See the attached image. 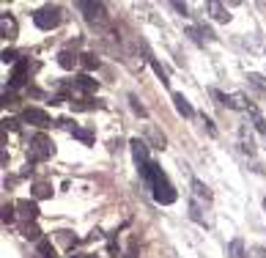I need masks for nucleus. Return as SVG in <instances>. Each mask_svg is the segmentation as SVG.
<instances>
[{
    "label": "nucleus",
    "mask_w": 266,
    "mask_h": 258,
    "mask_svg": "<svg viewBox=\"0 0 266 258\" xmlns=\"http://www.w3.org/2000/svg\"><path fill=\"white\" fill-rule=\"evenodd\" d=\"M74 258H83V256H74ZM85 258H93V256H85Z\"/></svg>",
    "instance_id": "nucleus-31"
},
{
    "label": "nucleus",
    "mask_w": 266,
    "mask_h": 258,
    "mask_svg": "<svg viewBox=\"0 0 266 258\" xmlns=\"http://www.w3.org/2000/svg\"><path fill=\"white\" fill-rule=\"evenodd\" d=\"M176 198H178V192L170 187V182L167 184H162V187H157L154 190V201L157 203H162V206H170V203H176Z\"/></svg>",
    "instance_id": "nucleus-7"
},
{
    "label": "nucleus",
    "mask_w": 266,
    "mask_h": 258,
    "mask_svg": "<svg viewBox=\"0 0 266 258\" xmlns=\"http://www.w3.org/2000/svg\"><path fill=\"white\" fill-rule=\"evenodd\" d=\"M22 234H25V239H36V242H41V231H38L33 222H28V225H25Z\"/></svg>",
    "instance_id": "nucleus-20"
},
{
    "label": "nucleus",
    "mask_w": 266,
    "mask_h": 258,
    "mask_svg": "<svg viewBox=\"0 0 266 258\" xmlns=\"http://www.w3.org/2000/svg\"><path fill=\"white\" fill-rule=\"evenodd\" d=\"M17 58H19V55H17L14 50H3V63H14ZM17 63H19V61H17Z\"/></svg>",
    "instance_id": "nucleus-26"
},
{
    "label": "nucleus",
    "mask_w": 266,
    "mask_h": 258,
    "mask_svg": "<svg viewBox=\"0 0 266 258\" xmlns=\"http://www.w3.org/2000/svg\"><path fill=\"white\" fill-rule=\"evenodd\" d=\"M80 63V58H77L74 53H69V50H63V53H58V66L66 69V72H71V69Z\"/></svg>",
    "instance_id": "nucleus-11"
},
{
    "label": "nucleus",
    "mask_w": 266,
    "mask_h": 258,
    "mask_svg": "<svg viewBox=\"0 0 266 258\" xmlns=\"http://www.w3.org/2000/svg\"><path fill=\"white\" fill-rule=\"evenodd\" d=\"M17 214L22 217V220H28V222H33L38 217V203L36 201H31V198H22V201H17Z\"/></svg>",
    "instance_id": "nucleus-5"
},
{
    "label": "nucleus",
    "mask_w": 266,
    "mask_h": 258,
    "mask_svg": "<svg viewBox=\"0 0 266 258\" xmlns=\"http://www.w3.org/2000/svg\"><path fill=\"white\" fill-rule=\"evenodd\" d=\"M264 209H266V198H264Z\"/></svg>",
    "instance_id": "nucleus-32"
},
{
    "label": "nucleus",
    "mask_w": 266,
    "mask_h": 258,
    "mask_svg": "<svg viewBox=\"0 0 266 258\" xmlns=\"http://www.w3.org/2000/svg\"><path fill=\"white\" fill-rule=\"evenodd\" d=\"M129 107H132V110H135L137 115H145V107L140 105V99H137L135 93H129Z\"/></svg>",
    "instance_id": "nucleus-22"
},
{
    "label": "nucleus",
    "mask_w": 266,
    "mask_h": 258,
    "mask_svg": "<svg viewBox=\"0 0 266 258\" xmlns=\"http://www.w3.org/2000/svg\"><path fill=\"white\" fill-rule=\"evenodd\" d=\"M173 102H176L178 115H184V118H192V115H195V110H192V105L184 99V93H173Z\"/></svg>",
    "instance_id": "nucleus-9"
},
{
    "label": "nucleus",
    "mask_w": 266,
    "mask_h": 258,
    "mask_svg": "<svg viewBox=\"0 0 266 258\" xmlns=\"http://www.w3.org/2000/svg\"><path fill=\"white\" fill-rule=\"evenodd\" d=\"M231 258H244V242L242 239H233V242H231Z\"/></svg>",
    "instance_id": "nucleus-19"
},
{
    "label": "nucleus",
    "mask_w": 266,
    "mask_h": 258,
    "mask_svg": "<svg viewBox=\"0 0 266 258\" xmlns=\"http://www.w3.org/2000/svg\"><path fill=\"white\" fill-rule=\"evenodd\" d=\"M61 242L63 244H71V242L77 244V239H71V236H69V231H61Z\"/></svg>",
    "instance_id": "nucleus-27"
},
{
    "label": "nucleus",
    "mask_w": 266,
    "mask_h": 258,
    "mask_svg": "<svg viewBox=\"0 0 266 258\" xmlns=\"http://www.w3.org/2000/svg\"><path fill=\"white\" fill-rule=\"evenodd\" d=\"M38 256H44V258H55V244L50 242V239H41V242H38Z\"/></svg>",
    "instance_id": "nucleus-18"
},
{
    "label": "nucleus",
    "mask_w": 266,
    "mask_h": 258,
    "mask_svg": "<svg viewBox=\"0 0 266 258\" xmlns=\"http://www.w3.org/2000/svg\"><path fill=\"white\" fill-rule=\"evenodd\" d=\"M3 124H6L8 129H14V132H19V124H17L14 118H6V121H3Z\"/></svg>",
    "instance_id": "nucleus-28"
},
{
    "label": "nucleus",
    "mask_w": 266,
    "mask_h": 258,
    "mask_svg": "<svg viewBox=\"0 0 266 258\" xmlns=\"http://www.w3.org/2000/svg\"><path fill=\"white\" fill-rule=\"evenodd\" d=\"M25 74H28V61H19L14 66V74L8 77V88L14 91V88H22L25 85Z\"/></svg>",
    "instance_id": "nucleus-8"
},
{
    "label": "nucleus",
    "mask_w": 266,
    "mask_h": 258,
    "mask_svg": "<svg viewBox=\"0 0 266 258\" xmlns=\"http://www.w3.org/2000/svg\"><path fill=\"white\" fill-rule=\"evenodd\" d=\"M151 69H154V72H157V77H160L162 83L167 85V74H165V69H162V66H160V63H157V61H151Z\"/></svg>",
    "instance_id": "nucleus-25"
},
{
    "label": "nucleus",
    "mask_w": 266,
    "mask_h": 258,
    "mask_svg": "<svg viewBox=\"0 0 266 258\" xmlns=\"http://www.w3.org/2000/svg\"><path fill=\"white\" fill-rule=\"evenodd\" d=\"M247 110H250V115H252V124H255V129H258L261 135H266V118L258 113V107H255V105H247Z\"/></svg>",
    "instance_id": "nucleus-13"
},
{
    "label": "nucleus",
    "mask_w": 266,
    "mask_h": 258,
    "mask_svg": "<svg viewBox=\"0 0 266 258\" xmlns=\"http://www.w3.org/2000/svg\"><path fill=\"white\" fill-rule=\"evenodd\" d=\"M80 63H83L85 72H93V69H99V58H96V55H91V53H83V55H80Z\"/></svg>",
    "instance_id": "nucleus-15"
},
{
    "label": "nucleus",
    "mask_w": 266,
    "mask_h": 258,
    "mask_svg": "<svg viewBox=\"0 0 266 258\" xmlns=\"http://www.w3.org/2000/svg\"><path fill=\"white\" fill-rule=\"evenodd\" d=\"M129 146H132V157H135L137 167H145L148 162H151V160H148V146H145V140H140V137H132Z\"/></svg>",
    "instance_id": "nucleus-6"
},
{
    "label": "nucleus",
    "mask_w": 266,
    "mask_h": 258,
    "mask_svg": "<svg viewBox=\"0 0 266 258\" xmlns=\"http://www.w3.org/2000/svg\"><path fill=\"white\" fill-rule=\"evenodd\" d=\"M77 8L85 11V19H88V22H105V6H102V3H88V0H83V3H77Z\"/></svg>",
    "instance_id": "nucleus-4"
},
{
    "label": "nucleus",
    "mask_w": 266,
    "mask_h": 258,
    "mask_svg": "<svg viewBox=\"0 0 266 258\" xmlns=\"http://www.w3.org/2000/svg\"><path fill=\"white\" fill-rule=\"evenodd\" d=\"M126 258H135V253H126Z\"/></svg>",
    "instance_id": "nucleus-30"
},
{
    "label": "nucleus",
    "mask_w": 266,
    "mask_h": 258,
    "mask_svg": "<svg viewBox=\"0 0 266 258\" xmlns=\"http://www.w3.org/2000/svg\"><path fill=\"white\" fill-rule=\"evenodd\" d=\"M209 11H212V17L217 19V22H228V19H231V14L225 11L222 3H209Z\"/></svg>",
    "instance_id": "nucleus-14"
},
{
    "label": "nucleus",
    "mask_w": 266,
    "mask_h": 258,
    "mask_svg": "<svg viewBox=\"0 0 266 258\" xmlns=\"http://www.w3.org/2000/svg\"><path fill=\"white\" fill-rule=\"evenodd\" d=\"M212 93H214V99H217L220 105H231V107H236V102H233V99H228L222 91H212Z\"/></svg>",
    "instance_id": "nucleus-23"
},
{
    "label": "nucleus",
    "mask_w": 266,
    "mask_h": 258,
    "mask_svg": "<svg viewBox=\"0 0 266 258\" xmlns=\"http://www.w3.org/2000/svg\"><path fill=\"white\" fill-rule=\"evenodd\" d=\"M22 121L33 124V127H38V129H47L50 124H53V121H50V115H47L44 110H38V107H25Z\"/></svg>",
    "instance_id": "nucleus-3"
},
{
    "label": "nucleus",
    "mask_w": 266,
    "mask_h": 258,
    "mask_svg": "<svg viewBox=\"0 0 266 258\" xmlns=\"http://www.w3.org/2000/svg\"><path fill=\"white\" fill-rule=\"evenodd\" d=\"M0 28H3V38H14V36H17V22H14V17L3 14V19H0Z\"/></svg>",
    "instance_id": "nucleus-12"
},
{
    "label": "nucleus",
    "mask_w": 266,
    "mask_h": 258,
    "mask_svg": "<svg viewBox=\"0 0 266 258\" xmlns=\"http://www.w3.org/2000/svg\"><path fill=\"white\" fill-rule=\"evenodd\" d=\"M71 135H74L77 140H83L85 146H91V143H93V132H91V129H80V127H71Z\"/></svg>",
    "instance_id": "nucleus-16"
},
{
    "label": "nucleus",
    "mask_w": 266,
    "mask_h": 258,
    "mask_svg": "<svg viewBox=\"0 0 266 258\" xmlns=\"http://www.w3.org/2000/svg\"><path fill=\"white\" fill-rule=\"evenodd\" d=\"M33 22H36L38 31H53V28H58V22H61V8L58 6H41L33 14Z\"/></svg>",
    "instance_id": "nucleus-1"
},
{
    "label": "nucleus",
    "mask_w": 266,
    "mask_h": 258,
    "mask_svg": "<svg viewBox=\"0 0 266 258\" xmlns=\"http://www.w3.org/2000/svg\"><path fill=\"white\" fill-rule=\"evenodd\" d=\"M173 8L176 11H181V14H187V6H184V3H173Z\"/></svg>",
    "instance_id": "nucleus-29"
},
{
    "label": "nucleus",
    "mask_w": 266,
    "mask_h": 258,
    "mask_svg": "<svg viewBox=\"0 0 266 258\" xmlns=\"http://www.w3.org/2000/svg\"><path fill=\"white\" fill-rule=\"evenodd\" d=\"M50 195H53V187H50V184H44V182L33 184V198H36V201H41V198H50Z\"/></svg>",
    "instance_id": "nucleus-17"
},
{
    "label": "nucleus",
    "mask_w": 266,
    "mask_h": 258,
    "mask_svg": "<svg viewBox=\"0 0 266 258\" xmlns=\"http://www.w3.org/2000/svg\"><path fill=\"white\" fill-rule=\"evenodd\" d=\"M74 88L77 91H83V93L96 91V80H91V74H77L74 77Z\"/></svg>",
    "instance_id": "nucleus-10"
},
{
    "label": "nucleus",
    "mask_w": 266,
    "mask_h": 258,
    "mask_svg": "<svg viewBox=\"0 0 266 258\" xmlns=\"http://www.w3.org/2000/svg\"><path fill=\"white\" fill-rule=\"evenodd\" d=\"M14 217H17V206H3V222H6V225H8V222H14Z\"/></svg>",
    "instance_id": "nucleus-21"
},
{
    "label": "nucleus",
    "mask_w": 266,
    "mask_h": 258,
    "mask_svg": "<svg viewBox=\"0 0 266 258\" xmlns=\"http://www.w3.org/2000/svg\"><path fill=\"white\" fill-rule=\"evenodd\" d=\"M53 151H55L53 143H50L44 135H36V137L31 140V151H28V160H31V162H41V160H47V157H50Z\"/></svg>",
    "instance_id": "nucleus-2"
},
{
    "label": "nucleus",
    "mask_w": 266,
    "mask_h": 258,
    "mask_svg": "<svg viewBox=\"0 0 266 258\" xmlns=\"http://www.w3.org/2000/svg\"><path fill=\"white\" fill-rule=\"evenodd\" d=\"M71 107H74V110H91L93 102L91 99H80V102H71Z\"/></svg>",
    "instance_id": "nucleus-24"
}]
</instances>
